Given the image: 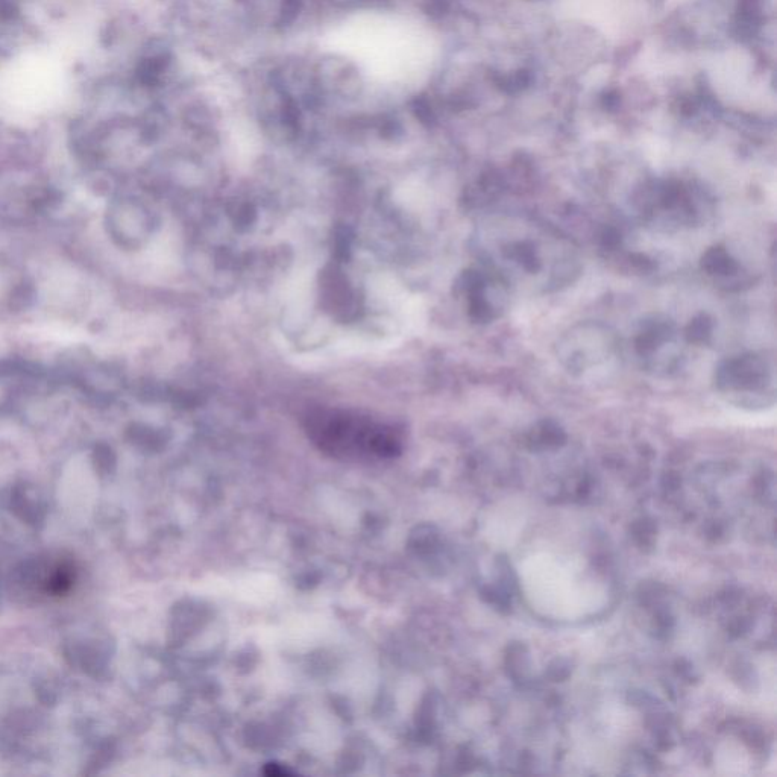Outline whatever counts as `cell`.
I'll list each match as a JSON object with an SVG mask.
<instances>
[{
    "label": "cell",
    "mask_w": 777,
    "mask_h": 777,
    "mask_svg": "<svg viewBox=\"0 0 777 777\" xmlns=\"http://www.w3.org/2000/svg\"><path fill=\"white\" fill-rule=\"evenodd\" d=\"M336 40L369 73L386 81H401L418 66L419 35L397 17H362Z\"/></svg>",
    "instance_id": "2"
},
{
    "label": "cell",
    "mask_w": 777,
    "mask_h": 777,
    "mask_svg": "<svg viewBox=\"0 0 777 777\" xmlns=\"http://www.w3.org/2000/svg\"><path fill=\"white\" fill-rule=\"evenodd\" d=\"M309 435L321 450L340 459L381 460L400 451V439L394 430L347 413L312 416Z\"/></svg>",
    "instance_id": "3"
},
{
    "label": "cell",
    "mask_w": 777,
    "mask_h": 777,
    "mask_svg": "<svg viewBox=\"0 0 777 777\" xmlns=\"http://www.w3.org/2000/svg\"><path fill=\"white\" fill-rule=\"evenodd\" d=\"M488 255L501 277L547 290L570 281L576 255L562 237L523 219L498 218L488 227Z\"/></svg>",
    "instance_id": "1"
},
{
    "label": "cell",
    "mask_w": 777,
    "mask_h": 777,
    "mask_svg": "<svg viewBox=\"0 0 777 777\" xmlns=\"http://www.w3.org/2000/svg\"><path fill=\"white\" fill-rule=\"evenodd\" d=\"M73 585V571L72 568L63 567L57 571L54 577H52L51 583H49V591L55 595L66 594Z\"/></svg>",
    "instance_id": "4"
}]
</instances>
